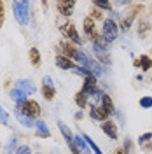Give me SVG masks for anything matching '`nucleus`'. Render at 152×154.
Listing matches in <instances>:
<instances>
[{"instance_id":"nucleus-1","label":"nucleus","mask_w":152,"mask_h":154,"mask_svg":"<svg viewBox=\"0 0 152 154\" xmlns=\"http://www.w3.org/2000/svg\"><path fill=\"white\" fill-rule=\"evenodd\" d=\"M59 49L63 51L61 54L67 56L68 60H72V61H79V63H82V65L87 61V56H86L79 48H75L72 42H68V40H63V42L59 44Z\"/></svg>"},{"instance_id":"nucleus-2","label":"nucleus","mask_w":152,"mask_h":154,"mask_svg":"<svg viewBox=\"0 0 152 154\" xmlns=\"http://www.w3.org/2000/svg\"><path fill=\"white\" fill-rule=\"evenodd\" d=\"M12 9H14V18H16V21H18L19 25H28L30 4L26 0H16V2H12Z\"/></svg>"},{"instance_id":"nucleus-3","label":"nucleus","mask_w":152,"mask_h":154,"mask_svg":"<svg viewBox=\"0 0 152 154\" xmlns=\"http://www.w3.org/2000/svg\"><path fill=\"white\" fill-rule=\"evenodd\" d=\"M59 32H61V35L67 38L68 42H72V44H82V42H84V40H81V35H79V32H77L74 23H63V25L59 26Z\"/></svg>"},{"instance_id":"nucleus-4","label":"nucleus","mask_w":152,"mask_h":154,"mask_svg":"<svg viewBox=\"0 0 152 154\" xmlns=\"http://www.w3.org/2000/svg\"><path fill=\"white\" fill-rule=\"evenodd\" d=\"M102 35L105 37V40L110 44V42H114L117 35H119V28H117V25H115L114 19H105L103 21V32H102Z\"/></svg>"},{"instance_id":"nucleus-5","label":"nucleus","mask_w":152,"mask_h":154,"mask_svg":"<svg viewBox=\"0 0 152 154\" xmlns=\"http://www.w3.org/2000/svg\"><path fill=\"white\" fill-rule=\"evenodd\" d=\"M58 126H59V131H61V135H63V138H65V142L68 144V147H70V151L74 154H81V151L77 149L75 142H74V135H72V131H70V128H68L63 121H58Z\"/></svg>"},{"instance_id":"nucleus-6","label":"nucleus","mask_w":152,"mask_h":154,"mask_svg":"<svg viewBox=\"0 0 152 154\" xmlns=\"http://www.w3.org/2000/svg\"><path fill=\"white\" fill-rule=\"evenodd\" d=\"M19 107H21L23 114H26L28 117H32V119H35V117L40 116V105H38L35 100H25Z\"/></svg>"},{"instance_id":"nucleus-7","label":"nucleus","mask_w":152,"mask_h":154,"mask_svg":"<svg viewBox=\"0 0 152 154\" xmlns=\"http://www.w3.org/2000/svg\"><path fill=\"white\" fill-rule=\"evenodd\" d=\"M58 5V11H59V14L61 16H72L74 14V7H75V2H68V0H59L56 4Z\"/></svg>"},{"instance_id":"nucleus-8","label":"nucleus","mask_w":152,"mask_h":154,"mask_svg":"<svg viewBox=\"0 0 152 154\" xmlns=\"http://www.w3.org/2000/svg\"><path fill=\"white\" fill-rule=\"evenodd\" d=\"M138 11H142V5H135L133 9L129 11V14L126 16V18H123V21H121V28L126 32V30H129V26H131V23L135 21V18H136V14H138Z\"/></svg>"},{"instance_id":"nucleus-9","label":"nucleus","mask_w":152,"mask_h":154,"mask_svg":"<svg viewBox=\"0 0 152 154\" xmlns=\"http://www.w3.org/2000/svg\"><path fill=\"white\" fill-rule=\"evenodd\" d=\"M14 116L18 117V121L21 125L25 126V128H35V123H33V119L28 117L26 114H23V110H21V107L16 105V110H14Z\"/></svg>"},{"instance_id":"nucleus-10","label":"nucleus","mask_w":152,"mask_h":154,"mask_svg":"<svg viewBox=\"0 0 152 154\" xmlns=\"http://www.w3.org/2000/svg\"><path fill=\"white\" fill-rule=\"evenodd\" d=\"M102 130H103V133L107 135V137H110L112 140H115V138H117V135H119V133H117V126H115L110 119H107V121L102 123Z\"/></svg>"},{"instance_id":"nucleus-11","label":"nucleus","mask_w":152,"mask_h":154,"mask_svg":"<svg viewBox=\"0 0 152 154\" xmlns=\"http://www.w3.org/2000/svg\"><path fill=\"white\" fill-rule=\"evenodd\" d=\"M56 65L61 70H74L75 68V63L72 60H68L67 56H63V54H58L56 56Z\"/></svg>"},{"instance_id":"nucleus-12","label":"nucleus","mask_w":152,"mask_h":154,"mask_svg":"<svg viewBox=\"0 0 152 154\" xmlns=\"http://www.w3.org/2000/svg\"><path fill=\"white\" fill-rule=\"evenodd\" d=\"M16 88H18V89H21V91H23L26 96L35 93V86H33V82H32V81H25V79H21V81H18V82H16Z\"/></svg>"},{"instance_id":"nucleus-13","label":"nucleus","mask_w":152,"mask_h":154,"mask_svg":"<svg viewBox=\"0 0 152 154\" xmlns=\"http://www.w3.org/2000/svg\"><path fill=\"white\" fill-rule=\"evenodd\" d=\"M35 133H37V137H40V138H49V137H51V131H49L47 125H46L44 121H37V123H35Z\"/></svg>"},{"instance_id":"nucleus-14","label":"nucleus","mask_w":152,"mask_h":154,"mask_svg":"<svg viewBox=\"0 0 152 154\" xmlns=\"http://www.w3.org/2000/svg\"><path fill=\"white\" fill-rule=\"evenodd\" d=\"M91 119H95V121H102V123H103V121L108 119V114L103 110V107H96L95 105L93 109H91Z\"/></svg>"},{"instance_id":"nucleus-15","label":"nucleus","mask_w":152,"mask_h":154,"mask_svg":"<svg viewBox=\"0 0 152 154\" xmlns=\"http://www.w3.org/2000/svg\"><path fill=\"white\" fill-rule=\"evenodd\" d=\"M84 32H86V35H87V37H91V38L98 33V32H96L95 19H91V18H86L84 19Z\"/></svg>"},{"instance_id":"nucleus-16","label":"nucleus","mask_w":152,"mask_h":154,"mask_svg":"<svg viewBox=\"0 0 152 154\" xmlns=\"http://www.w3.org/2000/svg\"><path fill=\"white\" fill-rule=\"evenodd\" d=\"M133 65L136 68H142V70H149V68H152V60L149 56H140L138 60H135Z\"/></svg>"},{"instance_id":"nucleus-17","label":"nucleus","mask_w":152,"mask_h":154,"mask_svg":"<svg viewBox=\"0 0 152 154\" xmlns=\"http://www.w3.org/2000/svg\"><path fill=\"white\" fill-rule=\"evenodd\" d=\"M42 96L46 98V100H53L54 96H56V89H54V84H42Z\"/></svg>"},{"instance_id":"nucleus-18","label":"nucleus","mask_w":152,"mask_h":154,"mask_svg":"<svg viewBox=\"0 0 152 154\" xmlns=\"http://www.w3.org/2000/svg\"><path fill=\"white\" fill-rule=\"evenodd\" d=\"M102 107H103V110L107 112L108 116H112L115 112V109H114V103H112V100H110V96L108 95H105L102 96Z\"/></svg>"},{"instance_id":"nucleus-19","label":"nucleus","mask_w":152,"mask_h":154,"mask_svg":"<svg viewBox=\"0 0 152 154\" xmlns=\"http://www.w3.org/2000/svg\"><path fill=\"white\" fill-rule=\"evenodd\" d=\"M150 140H152V133H150V131H149V133H143L142 137H138V145L143 147L145 151H150V149H152Z\"/></svg>"},{"instance_id":"nucleus-20","label":"nucleus","mask_w":152,"mask_h":154,"mask_svg":"<svg viewBox=\"0 0 152 154\" xmlns=\"http://www.w3.org/2000/svg\"><path fill=\"white\" fill-rule=\"evenodd\" d=\"M93 53H95V58H98L102 63H110V58H108V54H107V51L105 49H100V48H95L93 46Z\"/></svg>"},{"instance_id":"nucleus-21","label":"nucleus","mask_w":152,"mask_h":154,"mask_svg":"<svg viewBox=\"0 0 152 154\" xmlns=\"http://www.w3.org/2000/svg\"><path fill=\"white\" fill-rule=\"evenodd\" d=\"M74 142H75V145H77V149L81 151V152H84V154H89V145H87V142H86L82 137H74Z\"/></svg>"},{"instance_id":"nucleus-22","label":"nucleus","mask_w":152,"mask_h":154,"mask_svg":"<svg viewBox=\"0 0 152 154\" xmlns=\"http://www.w3.org/2000/svg\"><path fill=\"white\" fill-rule=\"evenodd\" d=\"M11 98H12V100H14V102H16L18 105H21V103H23V102L26 100V95H25V93H23L21 89L14 88V89L11 91Z\"/></svg>"},{"instance_id":"nucleus-23","label":"nucleus","mask_w":152,"mask_h":154,"mask_svg":"<svg viewBox=\"0 0 152 154\" xmlns=\"http://www.w3.org/2000/svg\"><path fill=\"white\" fill-rule=\"evenodd\" d=\"M28 56H30V63H32L33 67H38V65H40V51H38L37 48L30 49Z\"/></svg>"},{"instance_id":"nucleus-24","label":"nucleus","mask_w":152,"mask_h":154,"mask_svg":"<svg viewBox=\"0 0 152 154\" xmlns=\"http://www.w3.org/2000/svg\"><path fill=\"white\" fill-rule=\"evenodd\" d=\"M91 40H93V46H95V48H100V49H105V51H107V46H108V42L105 40V37H103V35L96 33L95 37L91 38Z\"/></svg>"},{"instance_id":"nucleus-25","label":"nucleus","mask_w":152,"mask_h":154,"mask_svg":"<svg viewBox=\"0 0 152 154\" xmlns=\"http://www.w3.org/2000/svg\"><path fill=\"white\" fill-rule=\"evenodd\" d=\"M75 103H77V107H81V109H84V107L87 105V95H86L82 89L75 93Z\"/></svg>"},{"instance_id":"nucleus-26","label":"nucleus","mask_w":152,"mask_h":154,"mask_svg":"<svg viewBox=\"0 0 152 154\" xmlns=\"http://www.w3.org/2000/svg\"><path fill=\"white\" fill-rule=\"evenodd\" d=\"M82 138H84L86 142H87V145H89V149H91V151H93L95 154H103L102 151H100V147L96 145V142L93 140V138H91V137H87V135H82Z\"/></svg>"},{"instance_id":"nucleus-27","label":"nucleus","mask_w":152,"mask_h":154,"mask_svg":"<svg viewBox=\"0 0 152 154\" xmlns=\"http://www.w3.org/2000/svg\"><path fill=\"white\" fill-rule=\"evenodd\" d=\"M149 28H150L149 21H140V23H138V35H140V37H145L147 32H149Z\"/></svg>"},{"instance_id":"nucleus-28","label":"nucleus","mask_w":152,"mask_h":154,"mask_svg":"<svg viewBox=\"0 0 152 154\" xmlns=\"http://www.w3.org/2000/svg\"><path fill=\"white\" fill-rule=\"evenodd\" d=\"M140 107L150 109L152 107V96H143V98H140Z\"/></svg>"},{"instance_id":"nucleus-29","label":"nucleus","mask_w":152,"mask_h":154,"mask_svg":"<svg viewBox=\"0 0 152 154\" xmlns=\"http://www.w3.org/2000/svg\"><path fill=\"white\" fill-rule=\"evenodd\" d=\"M93 5H95L96 9H103V11H110V9H112V5H110L108 2H102V0H98V2H95Z\"/></svg>"},{"instance_id":"nucleus-30","label":"nucleus","mask_w":152,"mask_h":154,"mask_svg":"<svg viewBox=\"0 0 152 154\" xmlns=\"http://www.w3.org/2000/svg\"><path fill=\"white\" fill-rule=\"evenodd\" d=\"M0 125H9V114L4 110L2 105H0Z\"/></svg>"},{"instance_id":"nucleus-31","label":"nucleus","mask_w":152,"mask_h":154,"mask_svg":"<svg viewBox=\"0 0 152 154\" xmlns=\"http://www.w3.org/2000/svg\"><path fill=\"white\" fill-rule=\"evenodd\" d=\"M14 149H18V147H16V138H9V142H7V145H5V152L11 154Z\"/></svg>"},{"instance_id":"nucleus-32","label":"nucleus","mask_w":152,"mask_h":154,"mask_svg":"<svg viewBox=\"0 0 152 154\" xmlns=\"http://www.w3.org/2000/svg\"><path fill=\"white\" fill-rule=\"evenodd\" d=\"M91 19H102L103 18V14H102V11L96 9L95 5H93V9H91V16H89Z\"/></svg>"},{"instance_id":"nucleus-33","label":"nucleus","mask_w":152,"mask_h":154,"mask_svg":"<svg viewBox=\"0 0 152 154\" xmlns=\"http://www.w3.org/2000/svg\"><path fill=\"white\" fill-rule=\"evenodd\" d=\"M14 154H32V149H30L28 145H19Z\"/></svg>"},{"instance_id":"nucleus-34","label":"nucleus","mask_w":152,"mask_h":154,"mask_svg":"<svg viewBox=\"0 0 152 154\" xmlns=\"http://www.w3.org/2000/svg\"><path fill=\"white\" fill-rule=\"evenodd\" d=\"M4 2H0V26L4 25V18H5V11H4Z\"/></svg>"},{"instance_id":"nucleus-35","label":"nucleus","mask_w":152,"mask_h":154,"mask_svg":"<svg viewBox=\"0 0 152 154\" xmlns=\"http://www.w3.org/2000/svg\"><path fill=\"white\" fill-rule=\"evenodd\" d=\"M114 154H128V152H126V151H124V149H117V151H115Z\"/></svg>"},{"instance_id":"nucleus-36","label":"nucleus","mask_w":152,"mask_h":154,"mask_svg":"<svg viewBox=\"0 0 152 154\" xmlns=\"http://www.w3.org/2000/svg\"><path fill=\"white\" fill-rule=\"evenodd\" d=\"M75 119H82V112H77V114H75Z\"/></svg>"}]
</instances>
